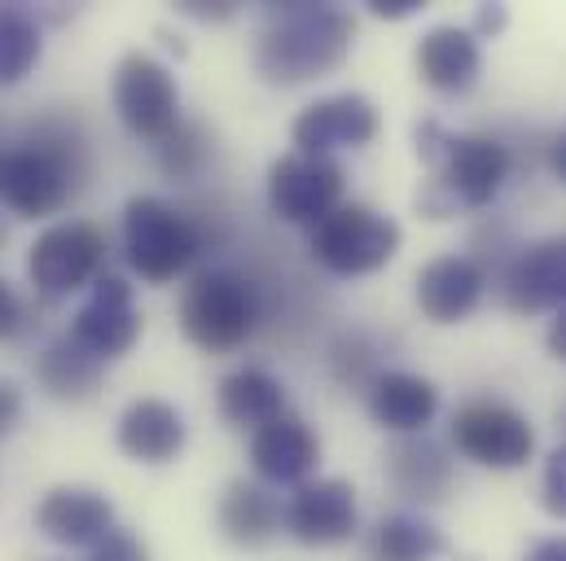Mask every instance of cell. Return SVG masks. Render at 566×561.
<instances>
[{"mask_svg":"<svg viewBox=\"0 0 566 561\" xmlns=\"http://www.w3.org/2000/svg\"><path fill=\"white\" fill-rule=\"evenodd\" d=\"M418 158L434 171L418 189V211L426 220H448L457 211H483L510 180V145L483 133H448L439 119L413 128Z\"/></svg>","mask_w":566,"mask_h":561,"instance_id":"cell-1","label":"cell"},{"mask_svg":"<svg viewBox=\"0 0 566 561\" xmlns=\"http://www.w3.org/2000/svg\"><path fill=\"white\" fill-rule=\"evenodd\" d=\"M269 22L255 40V71L269 84H307L334 75L352 44L356 18L329 0H285L264 9Z\"/></svg>","mask_w":566,"mask_h":561,"instance_id":"cell-2","label":"cell"},{"mask_svg":"<svg viewBox=\"0 0 566 561\" xmlns=\"http://www.w3.org/2000/svg\"><path fill=\"white\" fill-rule=\"evenodd\" d=\"M88 176V145L62 124L44 119L22 140H0V207L22 220L57 215Z\"/></svg>","mask_w":566,"mask_h":561,"instance_id":"cell-3","label":"cell"},{"mask_svg":"<svg viewBox=\"0 0 566 561\" xmlns=\"http://www.w3.org/2000/svg\"><path fill=\"white\" fill-rule=\"evenodd\" d=\"M264 320L260 285L238 268H202L180 294V329L202 351L242 347Z\"/></svg>","mask_w":566,"mask_h":561,"instance_id":"cell-4","label":"cell"},{"mask_svg":"<svg viewBox=\"0 0 566 561\" xmlns=\"http://www.w3.org/2000/svg\"><path fill=\"white\" fill-rule=\"evenodd\" d=\"M202 251V229L158 193H137L124 207V260L149 285L176 280Z\"/></svg>","mask_w":566,"mask_h":561,"instance_id":"cell-5","label":"cell"},{"mask_svg":"<svg viewBox=\"0 0 566 561\" xmlns=\"http://www.w3.org/2000/svg\"><path fill=\"white\" fill-rule=\"evenodd\" d=\"M307 251L334 277H369L400 255V224L374 207L343 202L312 229Z\"/></svg>","mask_w":566,"mask_h":561,"instance_id":"cell-6","label":"cell"},{"mask_svg":"<svg viewBox=\"0 0 566 561\" xmlns=\"http://www.w3.org/2000/svg\"><path fill=\"white\" fill-rule=\"evenodd\" d=\"M106 233L88 220H62L53 229H44L35 242H31V255H27V277L35 285V294L44 298H62V294H75L84 285L106 273Z\"/></svg>","mask_w":566,"mask_h":561,"instance_id":"cell-7","label":"cell"},{"mask_svg":"<svg viewBox=\"0 0 566 561\" xmlns=\"http://www.w3.org/2000/svg\"><path fill=\"white\" fill-rule=\"evenodd\" d=\"M452 443L465 461L483 469H518L536 452V430L501 400H470L452 413Z\"/></svg>","mask_w":566,"mask_h":561,"instance_id":"cell-8","label":"cell"},{"mask_svg":"<svg viewBox=\"0 0 566 561\" xmlns=\"http://www.w3.org/2000/svg\"><path fill=\"white\" fill-rule=\"evenodd\" d=\"M343 184H347V176L334 158L294 149L269 167V207L285 224L316 229L325 215H334L343 207Z\"/></svg>","mask_w":566,"mask_h":561,"instance_id":"cell-9","label":"cell"},{"mask_svg":"<svg viewBox=\"0 0 566 561\" xmlns=\"http://www.w3.org/2000/svg\"><path fill=\"white\" fill-rule=\"evenodd\" d=\"M115 110L124 119V128L142 140H158L167 133H176L180 124V88L176 75L149 57V53H128L115 66Z\"/></svg>","mask_w":566,"mask_h":561,"instance_id":"cell-10","label":"cell"},{"mask_svg":"<svg viewBox=\"0 0 566 561\" xmlns=\"http://www.w3.org/2000/svg\"><path fill=\"white\" fill-rule=\"evenodd\" d=\"M75 347H84L97 364L119 360L137 347L142 338V311L133 298V285L119 273H102L88 285V298L80 303V311L71 316V334Z\"/></svg>","mask_w":566,"mask_h":561,"instance_id":"cell-11","label":"cell"},{"mask_svg":"<svg viewBox=\"0 0 566 561\" xmlns=\"http://www.w3.org/2000/svg\"><path fill=\"white\" fill-rule=\"evenodd\" d=\"M501 298L518 316L566 307V237H541L518 246L501 268Z\"/></svg>","mask_w":566,"mask_h":561,"instance_id":"cell-12","label":"cell"},{"mask_svg":"<svg viewBox=\"0 0 566 561\" xmlns=\"http://www.w3.org/2000/svg\"><path fill=\"white\" fill-rule=\"evenodd\" d=\"M360 527L356 487L343 478H316L303 483L285 505V531L307 549H334L347 544Z\"/></svg>","mask_w":566,"mask_h":561,"instance_id":"cell-13","label":"cell"},{"mask_svg":"<svg viewBox=\"0 0 566 561\" xmlns=\"http://www.w3.org/2000/svg\"><path fill=\"white\" fill-rule=\"evenodd\" d=\"M374 137H378V106L360 93L321 97L307 110H298V119L290 124V140L298 145V154H316V158H329L334 149H360Z\"/></svg>","mask_w":566,"mask_h":561,"instance_id":"cell-14","label":"cell"},{"mask_svg":"<svg viewBox=\"0 0 566 561\" xmlns=\"http://www.w3.org/2000/svg\"><path fill=\"white\" fill-rule=\"evenodd\" d=\"M35 531L62 549H93L115 531V505L93 487H53L35 505Z\"/></svg>","mask_w":566,"mask_h":561,"instance_id":"cell-15","label":"cell"},{"mask_svg":"<svg viewBox=\"0 0 566 561\" xmlns=\"http://www.w3.org/2000/svg\"><path fill=\"white\" fill-rule=\"evenodd\" d=\"M251 465L269 487H303V478L321 465V438L307 430V421L285 413L251 434Z\"/></svg>","mask_w":566,"mask_h":561,"instance_id":"cell-16","label":"cell"},{"mask_svg":"<svg viewBox=\"0 0 566 561\" xmlns=\"http://www.w3.org/2000/svg\"><path fill=\"white\" fill-rule=\"evenodd\" d=\"M483 71V53L470 27H430L418 44V80L430 93L443 97H461L479 84Z\"/></svg>","mask_w":566,"mask_h":561,"instance_id":"cell-17","label":"cell"},{"mask_svg":"<svg viewBox=\"0 0 566 561\" xmlns=\"http://www.w3.org/2000/svg\"><path fill=\"white\" fill-rule=\"evenodd\" d=\"M488 289V273L470 255H439L418 273V307L434 325L465 320Z\"/></svg>","mask_w":566,"mask_h":561,"instance_id":"cell-18","label":"cell"},{"mask_svg":"<svg viewBox=\"0 0 566 561\" xmlns=\"http://www.w3.org/2000/svg\"><path fill=\"white\" fill-rule=\"evenodd\" d=\"M115 438H119V452L142 461V465H167L180 456L189 430L185 417L167 404V400H133L124 409V417L115 425Z\"/></svg>","mask_w":566,"mask_h":561,"instance_id":"cell-19","label":"cell"},{"mask_svg":"<svg viewBox=\"0 0 566 561\" xmlns=\"http://www.w3.org/2000/svg\"><path fill=\"white\" fill-rule=\"evenodd\" d=\"M434 413H439V391L418 373L382 369L369 382V417L391 434H426Z\"/></svg>","mask_w":566,"mask_h":561,"instance_id":"cell-20","label":"cell"},{"mask_svg":"<svg viewBox=\"0 0 566 561\" xmlns=\"http://www.w3.org/2000/svg\"><path fill=\"white\" fill-rule=\"evenodd\" d=\"M216 522L224 531L229 544L238 549H264L277 531L285 527V509L282 500L273 496L269 483H229L224 496H220V509H216Z\"/></svg>","mask_w":566,"mask_h":561,"instance_id":"cell-21","label":"cell"},{"mask_svg":"<svg viewBox=\"0 0 566 561\" xmlns=\"http://www.w3.org/2000/svg\"><path fill=\"white\" fill-rule=\"evenodd\" d=\"M387 478L405 500L439 505L452 491V456L426 434H405L387 452Z\"/></svg>","mask_w":566,"mask_h":561,"instance_id":"cell-22","label":"cell"},{"mask_svg":"<svg viewBox=\"0 0 566 561\" xmlns=\"http://www.w3.org/2000/svg\"><path fill=\"white\" fill-rule=\"evenodd\" d=\"M216 409H220L224 425H233V430H251V434H255L260 425L285 417L282 378H273V373H269V369H260V364L233 369V373L220 382Z\"/></svg>","mask_w":566,"mask_h":561,"instance_id":"cell-23","label":"cell"},{"mask_svg":"<svg viewBox=\"0 0 566 561\" xmlns=\"http://www.w3.org/2000/svg\"><path fill=\"white\" fill-rule=\"evenodd\" d=\"M448 553V540L422 514H387L365 540L369 561H434Z\"/></svg>","mask_w":566,"mask_h":561,"instance_id":"cell-24","label":"cell"},{"mask_svg":"<svg viewBox=\"0 0 566 561\" xmlns=\"http://www.w3.org/2000/svg\"><path fill=\"white\" fill-rule=\"evenodd\" d=\"M35 382H40L53 400L80 404V400H88V395L102 387V364H97L84 347H75L71 338H53V342L40 351V360H35Z\"/></svg>","mask_w":566,"mask_h":561,"instance_id":"cell-25","label":"cell"},{"mask_svg":"<svg viewBox=\"0 0 566 561\" xmlns=\"http://www.w3.org/2000/svg\"><path fill=\"white\" fill-rule=\"evenodd\" d=\"M44 53V35L35 13L18 4H0V88L22 84Z\"/></svg>","mask_w":566,"mask_h":561,"instance_id":"cell-26","label":"cell"},{"mask_svg":"<svg viewBox=\"0 0 566 561\" xmlns=\"http://www.w3.org/2000/svg\"><path fill=\"white\" fill-rule=\"evenodd\" d=\"M211 154H216V137L202 124H189V119H180L176 133H167L154 145V158H158L167 180H198L207 171Z\"/></svg>","mask_w":566,"mask_h":561,"instance_id":"cell-27","label":"cell"},{"mask_svg":"<svg viewBox=\"0 0 566 561\" xmlns=\"http://www.w3.org/2000/svg\"><path fill=\"white\" fill-rule=\"evenodd\" d=\"M84 561H149V549H145V540L137 536V531L115 527V531H106V536L88 549V558Z\"/></svg>","mask_w":566,"mask_h":561,"instance_id":"cell-28","label":"cell"},{"mask_svg":"<svg viewBox=\"0 0 566 561\" xmlns=\"http://www.w3.org/2000/svg\"><path fill=\"white\" fill-rule=\"evenodd\" d=\"M541 505H545V514H554V518H563L566 522V443L563 447H554V452H549V461H545Z\"/></svg>","mask_w":566,"mask_h":561,"instance_id":"cell-29","label":"cell"},{"mask_svg":"<svg viewBox=\"0 0 566 561\" xmlns=\"http://www.w3.org/2000/svg\"><path fill=\"white\" fill-rule=\"evenodd\" d=\"M27 329V303L18 298V289L0 277V342L18 338Z\"/></svg>","mask_w":566,"mask_h":561,"instance_id":"cell-30","label":"cell"},{"mask_svg":"<svg viewBox=\"0 0 566 561\" xmlns=\"http://www.w3.org/2000/svg\"><path fill=\"white\" fill-rule=\"evenodd\" d=\"M18 417H22V391L9 378H0V438L18 425Z\"/></svg>","mask_w":566,"mask_h":561,"instance_id":"cell-31","label":"cell"},{"mask_svg":"<svg viewBox=\"0 0 566 561\" xmlns=\"http://www.w3.org/2000/svg\"><path fill=\"white\" fill-rule=\"evenodd\" d=\"M422 9H426L422 0H369V13L374 18H413Z\"/></svg>","mask_w":566,"mask_h":561,"instance_id":"cell-32","label":"cell"},{"mask_svg":"<svg viewBox=\"0 0 566 561\" xmlns=\"http://www.w3.org/2000/svg\"><path fill=\"white\" fill-rule=\"evenodd\" d=\"M523 561H566V536H549V540H536L527 549Z\"/></svg>","mask_w":566,"mask_h":561,"instance_id":"cell-33","label":"cell"},{"mask_svg":"<svg viewBox=\"0 0 566 561\" xmlns=\"http://www.w3.org/2000/svg\"><path fill=\"white\" fill-rule=\"evenodd\" d=\"M180 13H189V18H211V22H220V18H233V13H238V4H229V0H224V4H211V9H207V0H185V4H180Z\"/></svg>","mask_w":566,"mask_h":561,"instance_id":"cell-34","label":"cell"},{"mask_svg":"<svg viewBox=\"0 0 566 561\" xmlns=\"http://www.w3.org/2000/svg\"><path fill=\"white\" fill-rule=\"evenodd\" d=\"M501 27H505V9H501V4H479L474 27H470V31H474V40H479V35H488V31H501Z\"/></svg>","mask_w":566,"mask_h":561,"instance_id":"cell-35","label":"cell"},{"mask_svg":"<svg viewBox=\"0 0 566 561\" xmlns=\"http://www.w3.org/2000/svg\"><path fill=\"white\" fill-rule=\"evenodd\" d=\"M549 351H554V360L566 364V307L554 316V325H549Z\"/></svg>","mask_w":566,"mask_h":561,"instance_id":"cell-36","label":"cell"},{"mask_svg":"<svg viewBox=\"0 0 566 561\" xmlns=\"http://www.w3.org/2000/svg\"><path fill=\"white\" fill-rule=\"evenodd\" d=\"M549 167H554V176H558V180L566 184V128L554 140H549Z\"/></svg>","mask_w":566,"mask_h":561,"instance_id":"cell-37","label":"cell"},{"mask_svg":"<svg viewBox=\"0 0 566 561\" xmlns=\"http://www.w3.org/2000/svg\"><path fill=\"white\" fill-rule=\"evenodd\" d=\"M558 425H563V430H566V404H563V409H558Z\"/></svg>","mask_w":566,"mask_h":561,"instance_id":"cell-38","label":"cell"},{"mask_svg":"<svg viewBox=\"0 0 566 561\" xmlns=\"http://www.w3.org/2000/svg\"><path fill=\"white\" fill-rule=\"evenodd\" d=\"M31 561H71V558H31Z\"/></svg>","mask_w":566,"mask_h":561,"instance_id":"cell-39","label":"cell"}]
</instances>
